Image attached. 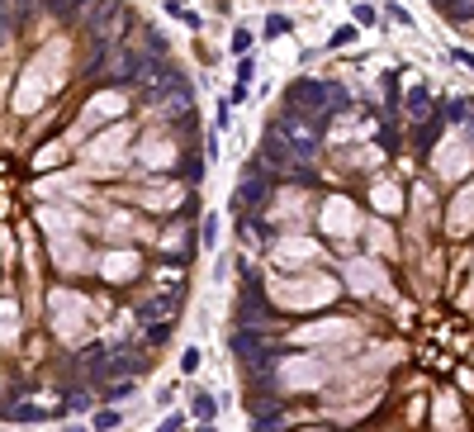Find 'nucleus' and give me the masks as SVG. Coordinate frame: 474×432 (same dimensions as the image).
Wrapping results in <instances>:
<instances>
[{
	"instance_id": "f257e3e1",
	"label": "nucleus",
	"mask_w": 474,
	"mask_h": 432,
	"mask_svg": "<svg viewBox=\"0 0 474 432\" xmlns=\"http://www.w3.org/2000/svg\"><path fill=\"white\" fill-rule=\"evenodd\" d=\"M67 81V43H47L15 86V110L19 114H33L47 96H57V86Z\"/></svg>"
},
{
	"instance_id": "f03ea898",
	"label": "nucleus",
	"mask_w": 474,
	"mask_h": 432,
	"mask_svg": "<svg viewBox=\"0 0 474 432\" xmlns=\"http://www.w3.org/2000/svg\"><path fill=\"white\" fill-rule=\"evenodd\" d=\"M270 300L284 309H323L337 300V280L323 271L313 275H270Z\"/></svg>"
},
{
	"instance_id": "7ed1b4c3",
	"label": "nucleus",
	"mask_w": 474,
	"mask_h": 432,
	"mask_svg": "<svg viewBox=\"0 0 474 432\" xmlns=\"http://www.w3.org/2000/svg\"><path fill=\"white\" fill-rule=\"evenodd\" d=\"M47 314H52V328L62 342H81V337L91 333V300L76 295V290H52V300H47Z\"/></svg>"
},
{
	"instance_id": "20e7f679",
	"label": "nucleus",
	"mask_w": 474,
	"mask_h": 432,
	"mask_svg": "<svg viewBox=\"0 0 474 432\" xmlns=\"http://www.w3.org/2000/svg\"><path fill=\"white\" fill-rule=\"evenodd\" d=\"M342 375V370L332 366L328 352H313V356H294V361H284L280 366V385L284 390H323Z\"/></svg>"
},
{
	"instance_id": "39448f33",
	"label": "nucleus",
	"mask_w": 474,
	"mask_h": 432,
	"mask_svg": "<svg viewBox=\"0 0 474 432\" xmlns=\"http://www.w3.org/2000/svg\"><path fill=\"white\" fill-rule=\"evenodd\" d=\"M128 143H133V128L128 124H114L105 133H95V143L86 147V166L91 171H119L128 157Z\"/></svg>"
},
{
	"instance_id": "423d86ee",
	"label": "nucleus",
	"mask_w": 474,
	"mask_h": 432,
	"mask_svg": "<svg viewBox=\"0 0 474 432\" xmlns=\"http://www.w3.org/2000/svg\"><path fill=\"white\" fill-rule=\"evenodd\" d=\"M432 161H437V176L441 181H460L474 166V143L465 138V133H451L446 143H437V157Z\"/></svg>"
},
{
	"instance_id": "0eeeda50",
	"label": "nucleus",
	"mask_w": 474,
	"mask_h": 432,
	"mask_svg": "<svg viewBox=\"0 0 474 432\" xmlns=\"http://www.w3.org/2000/svg\"><path fill=\"white\" fill-rule=\"evenodd\" d=\"M356 333H361V328H356V323L351 319H328V323H308V328H299V342H308V347H323V352H328V347H347V342H356Z\"/></svg>"
},
{
	"instance_id": "6e6552de",
	"label": "nucleus",
	"mask_w": 474,
	"mask_h": 432,
	"mask_svg": "<svg viewBox=\"0 0 474 432\" xmlns=\"http://www.w3.org/2000/svg\"><path fill=\"white\" fill-rule=\"evenodd\" d=\"M318 224H323V233H332V238H351V233L361 228V219H356V205H351L347 195H332L328 205H323V214H318Z\"/></svg>"
},
{
	"instance_id": "1a4fd4ad",
	"label": "nucleus",
	"mask_w": 474,
	"mask_h": 432,
	"mask_svg": "<svg viewBox=\"0 0 474 432\" xmlns=\"http://www.w3.org/2000/svg\"><path fill=\"white\" fill-rule=\"evenodd\" d=\"M347 285L356 290V295H379V300H389V275L379 271L370 256H356L347 266Z\"/></svg>"
},
{
	"instance_id": "9d476101",
	"label": "nucleus",
	"mask_w": 474,
	"mask_h": 432,
	"mask_svg": "<svg viewBox=\"0 0 474 432\" xmlns=\"http://www.w3.org/2000/svg\"><path fill=\"white\" fill-rule=\"evenodd\" d=\"M52 247V261L62 266V271H91V252H86V242L76 233H62V238L47 242Z\"/></svg>"
},
{
	"instance_id": "9b49d317",
	"label": "nucleus",
	"mask_w": 474,
	"mask_h": 432,
	"mask_svg": "<svg viewBox=\"0 0 474 432\" xmlns=\"http://www.w3.org/2000/svg\"><path fill=\"white\" fill-rule=\"evenodd\" d=\"M318 256V242H308V238H280L275 242V261L280 266H308Z\"/></svg>"
},
{
	"instance_id": "f8f14e48",
	"label": "nucleus",
	"mask_w": 474,
	"mask_h": 432,
	"mask_svg": "<svg viewBox=\"0 0 474 432\" xmlns=\"http://www.w3.org/2000/svg\"><path fill=\"white\" fill-rule=\"evenodd\" d=\"M119 114H124V96H119V91H105V96H95L91 105H86L81 128H95L100 119H119Z\"/></svg>"
},
{
	"instance_id": "ddd939ff",
	"label": "nucleus",
	"mask_w": 474,
	"mask_h": 432,
	"mask_svg": "<svg viewBox=\"0 0 474 432\" xmlns=\"http://www.w3.org/2000/svg\"><path fill=\"white\" fill-rule=\"evenodd\" d=\"M451 233H456V238L474 233V186H465V191L456 195V205H451Z\"/></svg>"
},
{
	"instance_id": "4468645a",
	"label": "nucleus",
	"mask_w": 474,
	"mask_h": 432,
	"mask_svg": "<svg viewBox=\"0 0 474 432\" xmlns=\"http://www.w3.org/2000/svg\"><path fill=\"white\" fill-rule=\"evenodd\" d=\"M38 224H43L47 238H62V233H76V214H71V209H52V205H43V209H38Z\"/></svg>"
},
{
	"instance_id": "2eb2a0df",
	"label": "nucleus",
	"mask_w": 474,
	"mask_h": 432,
	"mask_svg": "<svg viewBox=\"0 0 474 432\" xmlns=\"http://www.w3.org/2000/svg\"><path fill=\"white\" fill-rule=\"evenodd\" d=\"M100 275L105 280H128V275H138V256L133 252H110L100 261Z\"/></svg>"
},
{
	"instance_id": "dca6fc26",
	"label": "nucleus",
	"mask_w": 474,
	"mask_h": 432,
	"mask_svg": "<svg viewBox=\"0 0 474 432\" xmlns=\"http://www.w3.org/2000/svg\"><path fill=\"white\" fill-rule=\"evenodd\" d=\"M138 157L147 161V166H171L175 161V143H166V138H147V143L138 147Z\"/></svg>"
},
{
	"instance_id": "f3484780",
	"label": "nucleus",
	"mask_w": 474,
	"mask_h": 432,
	"mask_svg": "<svg viewBox=\"0 0 474 432\" xmlns=\"http://www.w3.org/2000/svg\"><path fill=\"white\" fill-rule=\"evenodd\" d=\"M437 428H456V399L451 394L437 399Z\"/></svg>"
},
{
	"instance_id": "a211bd4d",
	"label": "nucleus",
	"mask_w": 474,
	"mask_h": 432,
	"mask_svg": "<svg viewBox=\"0 0 474 432\" xmlns=\"http://www.w3.org/2000/svg\"><path fill=\"white\" fill-rule=\"evenodd\" d=\"M142 200H147V205H180V191H175V186H166V191H152V195H142Z\"/></svg>"
},
{
	"instance_id": "6ab92c4d",
	"label": "nucleus",
	"mask_w": 474,
	"mask_h": 432,
	"mask_svg": "<svg viewBox=\"0 0 474 432\" xmlns=\"http://www.w3.org/2000/svg\"><path fill=\"white\" fill-rule=\"evenodd\" d=\"M375 205L379 209H398V191L394 186H375Z\"/></svg>"
},
{
	"instance_id": "aec40b11",
	"label": "nucleus",
	"mask_w": 474,
	"mask_h": 432,
	"mask_svg": "<svg viewBox=\"0 0 474 432\" xmlns=\"http://www.w3.org/2000/svg\"><path fill=\"white\" fill-rule=\"evenodd\" d=\"M5 342H15V300H5Z\"/></svg>"
}]
</instances>
